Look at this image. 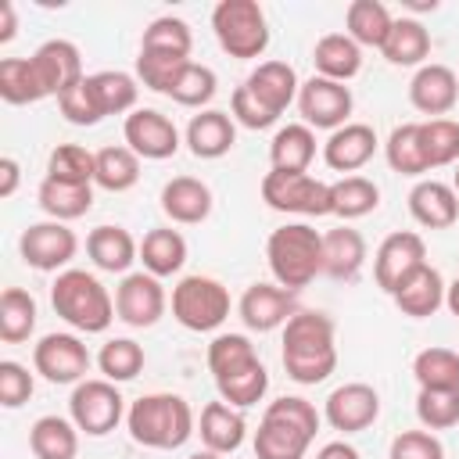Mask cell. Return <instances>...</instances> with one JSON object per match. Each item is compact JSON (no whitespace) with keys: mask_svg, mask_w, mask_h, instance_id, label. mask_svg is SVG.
I'll list each match as a JSON object with an SVG mask.
<instances>
[{"mask_svg":"<svg viewBox=\"0 0 459 459\" xmlns=\"http://www.w3.org/2000/svg\"><path fill=\"white\" fill-rule=\"evenodd\" d=\"M316 459H359V452L348 445V441H330L316 452Z\"/></svg>","mask_w":459,"mask_h":459,"instance_id":"cell-58","label":"cell"},{"mask_svg":"<svg viewBox=\"0 0 459 459\" xmlns=\"http://www.w3.org/2000/svg\"><path fill=\"white\" fill-rule=\"evenodd\" d=\"M18 251H22L25 265H32L39 273H57V269H65L75 258L79 240H75V233L65 222L47 219V222H32V226L22 230Z\"/></svg>","mask_w":459,"mask_h":459,"instance_id":"cell-10","label":"cell"},{"mask_svg":"<svg viewBox=\"0 0 459 459\" xmlns=\"http://www.w3.org/2000/svg\"><path fill=\"white\" fill-rule=\"evenodd\" d=\"M90 86H93V97L100 104L104 115H122V111H136V97H140V86L129 72H115V68H104V72H93L90 75Z\"/></svg>","mask_w":459,"mask_h":459,"instance_id":"cell-39","label":"cell"},{"mask_svg":"<svg viewBox=\"0 0 459 459\" xmlns=\"http://www.w3.org/2000/svg\"><path fill=\"white\" fill-rule=\"evenodd\" d=\"M57 108H61V115H65L72 126H97V122L104 118V111H100V104H97V97H93L90 75H86L82 82H75L72 90H65V93L57 97Z\"/></svg>","mask_w":459,"mask_h":459,"instance_id":"cell-52","label":"cell"},{"mask_svg":"<svg viewBox=\"0 0 459 459\" xmlns=\"http://www.w3.org/2000/svg\"><path fill=\"white\" fill-rule=\"evenodd\" d=\"M18 179H22V169L14 158H0V197H11L18 190Z\"/></svg>","mask_w":459,"mask_h":459,"instance_id":"cell-56","label":"cell"},{"mask_svg":"<svg viewBox=\"0 0 459 459\" xmlns=\"http://www.w3.org/2000/svg\"><path fill=\"white\" fill-rule=\"evenodd\" d=\"M39 208L54 219V222H72L79 215H86L93 208V186L86 183H61V179H43L39 183Z\"/></svg>","mask_w":459,"mask_h":459,"instance_id":"cell-34","label":"cell"},{"mask_svg":"<svg viewBox=\"0 0 459 459\" xmlns=\"http://www.w3.org/2000/svg\"><path fill=\"white\" fill-rule=\"evenodd\" d=\"M380 54L391 65H398V68H412V65L423 68V61L430 57V32L416 18H394V25L387 32V43L380 47Z\"/></svg>","mask_w":459,"mask_h":459,"instance_id":"cell-33","label":"cell"},{"mask_svg":"<svg viewBox=\"0 0 459 459\" xmlns=\"http://www.w3.org/2000/svg\"><path fill=\"white\" fill-rule=\"evenodd\" d=\"M420 147L427 169H441L459 161V122L455 118H427L420 122Z\"/></svg>","mask_w":459,"mask_h":459,"instance_id":"cell-43","label":"cell"},{"mask_svg":"<svg viewBox=\"0 0 459 459\" xmlns=\"http://www.w3.org/2000/svg\"><path fill=\"white\" fill-rule=\"evenodd\" d=\"M32 373L22 366V362H11V359H4L0 362V405L4 409H18V405H25L29 398H32Z\"/></svg>","mask_w":459,"mask_h":459,"instance_id":"cell-53","label":"cell"},{"mask_svg":"<svg viewBox=\"0 0 459 459\" xmlns=\"http://www.w3.org/2000/svg\"><path fill=\"white\" fill-rule=\"evenodd\" d=\"M230 115H233V118H237L244 129H269V126L280 118V115H273V111H269V108H265V104H262V100H258V97L247 90V82L233 90Z\"/></svg>","mask_w":459,"mask_h":459,"instance_id":"cell-55","label":"cell"},{"mask_svg":"<svg viewBox=\"0 0 459 459\" xmlns=\"http://www.w3.org/2000/svg\"><path fill=\"white\" fill-rule=\"evenodd\" d=\"M32 366L50 384H82L90 373V351L75 333H47L32 348Z\"/></svg>","mask_w":459,"mask_h":459,"instance_id":"cell-11","label":"cell"},{"mask_svg":"<svg viewBox=\"0 0 459 459\" xmlns=\"http://www.w3.org/2000/svg\"><path fill=\"white\" fill-rule=\"evenodd\" d=\"M312 65H316V75L348 82L362 72V47L348 32H330L312 47Z\"/></svg>","mask_w":459,"mask_h":459,"instance_id":"cell-26","label":"cell"},{"mask_svg":"<svg viewBox=\"0 0 459 459\" xmlns=\"http://www.w3.org/2000/svg\"><path fill=\"white\" fill-rule=\"evenodd\" d=\"M29 61H32V72L47 97H61L65 90H72L75 82L86 79L79 47L72 39H47L43 47H36V54Z\"/></svg>","mask_w":459,"mask_h":459,"instance_id":"cell-17","label":"cell"},{"mask_svg":"<svg viewBox=\"0 0 459 459\" xmlns=\"http://www.w3.org/2000/svg\"><path fill=\"white\" fill-rule=\"evenodd\" d=\"M333 319L326 312L298 308L283 326V369L298 384H323L337 369Z\"/></svg>","mask_w":459,"mask_h":459,"instance_id":"cell-1","label":"cell"},{"mask_svg":"<svg viewBox=\"0 0 459 459\" xmlns=\"http://www.w3.org/2000/svg\"><path fill=\"white\" fill-rule=\"evenodd\" d=\"M93 172H97V154L86 151L82 143H57L47 158V176L61 179V183H86L93 186Z\"/></svg>","mask_w":459,"mask_h":459,"instance_id":"cell-44","label":"cell"},{"mask_svg":"<svg viewBox=\"0 0 459 459\" xmlns=\"http://www.w3.org/2000/svg\"><path fill=\"white\" fill-rule=\"evenodd\" d=\"M344 25H348V36L359 47H377L380 50L387 43V32H391L394 18L380 0H351L348 11H344Z\"/></svg>","mask_w":459,"mask_h":459,"instance_id":"cell-35","label":"cell"},{"mask_svg":"<svg viewBox=\"0 0 459 459\" xmlns=\"http://www.w3.org/2000/svg\"><path fill=\"white\" fill-rule=\"evenodd\" d=\"M452 190L459 194V169H455V179H452Z\"/></svg>","mask_w":459,"mask_h":459,"instance_id":"cell-61","label":"cell"},{"mask_svg":"<svg viewBox=\"0 0 459 459\" xmlns=\"http://www.w3.org/2000/svg\"><path fill=\"white\" fill-rule=\"evenodd\" d=\"M97 366H100L104 380L126 384V380H133V377L143 369V348H140L133 337H115V341H108V344L100 348Z\"/></svg>","mask_w":459,"mask_h":459,"instance_id":"cell-46","label":"cell"},{"mask_svg":"<svg viewBox=\"0 0 459 459\" xmlns=\"http://www.w3.org/2000/svg\"><path fill=\"white\" fill-rule=\"evenodd\" d=\"M161 212L179 226H197L212 215V190L194 176H176L161 186Z\"/></svg>","mask_w":459,"mask_h":459,"instance_id":"cell-22","label":"cell"},{"mask_svg":"<svg viewBox=\"0 0 459 459\" xmlns=\"http://www.w3.org/2000/svg\"><path fill=\"white\" fill-rule=\"evenodd\" d=\"M14 32H18V14H14V4L4 0L0 4V43H11Z\"/></svg>","mask_w":459,"mask_h":459,"instance_id":"cell-57","label":"cell"},{"mask_svg":"<svg viewBox=\"0 0 459 459\" xmlns=\"http://www.w3.org/2000/svg\"><path fill=\"white\" fill-rule=\"evenodd\" d=\"M126 427H129L136 445L172 452V448L186 445V437L194 434V409L183 394L154 391V394H143L129 405Z\"/></svg>","mask_w":459,"mask_h":459,"instance_id":"cell-3","label":"cell"},{"mask_svg":"<svg viewBox=\"0 0 459 459\" xmlns=\"http://www.w3.org/2000/svg\"><path fill=\"white\" fill-rule=\"evenodd\" d=\"M262 201L273 212H290V215H333V197L330 183L308 176V172H265L262 179Z\"/></svg>","mask_w":459,"mask_h":459,"instance_id":"cell-8","label":"cell"},{"mask_svg":"<svg viewBox=\"0 0 459 459\" xmlns=\"http://www.w3.org/2000/svg\"><path fill=\"white\" fill-rule=\"evenodd\" d=\"M319 412L308 398L283 394L269 402L258 430H255V459H305L316 441Z\"/></svg>","mask_w":459,"mask_h":459,"instance_id":"cell-2","label":"cell"},{"mask_svg":"<svg viewBox=\"0 0 459 459\" xmlns=\"http://www.w3.org/2000/svg\"><path fill=\"white\" fill-rule=\"evenodd\" d=\"M265 258L280 287L301 290L323 273V233H316L308 222H287L269 233Z\"/></svg>","mask_w":459,"mask_h":459,"instance_id":"cell-5","label":"cell"},{"mask_svg":"<svg viewBox=\"0 0 459 459\" xmlns=\"http://www.w3.org/2000/svg\"><path fill=\"white\" fill-rule=\"evenodd\" d=\"M384 154H387V165L402 176H423L430 172L427 169V158H423V147H420V122H402L391 129L387 143H384Z\"/></svg>","mask_w":459,"mask_h":459,"instance_id":"cell-42","label":"cell"},{"mask_svg":"<svg viewBox=\"0 0 459 459\" xmlns=\"http://www.w3.org/2000/svg\"><path fill=\"white\" fill-rule=\"evenodd\" d=\"M172 316L194 333L219 330L230 316V290L215 276H183L172 287Z\"/></svg>","mask_w":459,"mask_h":459,"instance_id":"cell-7","label":"cell"},{"mask_svg":"<svg viewBox=\"0 0 459 459\" xmlns=\"http://www.w3.org/2000/svg\"><path fill=\"white\" fill-rule=\"evenodd\" d=\"M330 197H333V215L337 219H362L380 204V186L366 176H344L337 183H330Z\"/></svg>","mask_w":459,"mask_h":459,"instance_id":"cell-38","label":"cell"},{"mask_svg":"<svg viewBox=\"0 0 459 459\" xmlns=\"http://www.w3.org/2000/svg\"><path fill=\"white\" fill-rule=\"evenodd\" d=\"M420 265H427V244L420 233L412 230H398L391 237H384V244L377 247V258H373V276H377V287L394 294L402 287L405 276H412Z\"/></svg>","mask_w":459,"mask_h":459,"instance_id":"cell-14","label":"cell"},{"mask_svg":"<svg viewBox=\"0 0 459 459\" xmlns=\"http://www.w3.org/2000/svg\"><path fill=\"white\" fill-rule=\"evenodd\" d=\"M445 280H441V273L427 262V265H420L412 276H405L402 280V287L391 294L394 298V305L402 308V316H412V319H427V316H434L441 305H445Z\"/></svg>","mask_w":459,"mask_h":459,"instance_id":"cell-23","label":"cell"},{"mask_svg":"<svg viewBox=\"0 0 459 459\" xmlns=\"http://www.w3.org/2000/svg\"><path fill=\"white\" fill-rule=\"evenodd\" d=\"M247 90L273 111V115H283L290 108V100H298V75L287 61H262L251 75H247Z\"/></svg>","mask_w":459,"mask_h":459,"instance_id":"cell-27","label":"cell"},{"mask_svg":"<svg viewBox=\"0 0 459 459\" xmlns=\"http://www.w3.org/2000/svg\"><path fill=\"white\" fill-rule=\"evenodd\" d=\"M233 143H237V126H233V115H226V111L208 108V111L194 115L186 126V147L194 158H204V161L222 158Z\"/></svg>","mask_w":459,"mask_h":459,"instance_id":"cell-25","label":"cell"},{"mask_svg":"<svg viewBox=\"0 0 459 459\" xmlns=\"http://www.w3.org/2000/svg\"><path fill=\"white\" fill-rule=\"evenodd\" d=\"M169 97L183 108H201L215 97V72L208 65H197V61H186V68L176 75Z\"/></svg>","mask_w":459,"mask_h":459,"instance_id":"cell-50","label":"cell"},{"mask_svg":"<svg viewBox=\"0 0 459 459\" xmlns=\"http://www.w3.org/2000/svg\"><path fill=\"white\" fill-rule=\"evenodd\" d=\"M0 97L7 104H36L47 97L29 57H4L0 61Z\"/></svg>","mask_w":459,"mask_h":459,"instance_id":"cell-45","label":"cell"},{"mask_svg":"<svg viewBox=\"0 0 459 459\" xmlns=\"http://www.w3.org/2000/svg\"><path fill=\"white\" fill-rule=\"evenodd\" d=\"M387 459H445V448L430 430H402L391 441Z\"/></svg>","mask_w":459,"mask_h":459,"instance_id":"cell-54","label":"cell"},{"mask_svg":"<svg viewBox=\"0 0 459 459\" xmlns=\"http://www.w3.org/2000/svg\"><path fill=\"white\" fill-rule=\"evenodd\" d=\"M409 100H412L416 111L434 115V118H445V115L455 108V100H459V75H455L448 65L430 61V65H423V68L412 75V82H409Z\"/></svg>","mask_w":459,"mask_h":459,"instance_id":"cell-19","label":"cell"},{"mask_svg":"<svg viewBox=\"0 0 459 459\" xmlns=\"http://www.w3.org/2000/svg\"><path fill=\"white\" fill-rule=\"evenodd\" d=\"M312 158H316V133L305 122H287L283 129H276L269 143V161L276 172H308Z\"/></svg>","mask_w":459,"mask_h":459,"instance_id":"cell-30","label":"cell"},{"mask_svg":"<svg viewBox=\"0 0 459 459\" xmlns=\"http://www.w3.org/2000/svg\"><path fill=\"white\" fill-rule=\"evenodd\" d=\"M190 47H194L190 25L183 18H172V14L154 18L140 39V50H161V54H179V57H190Z\"/></svg>","mask_w":459,"mask_h":459,"instance_id":"cell-47","label":"cell"},{"mask_svg":"<svg viewBox=\"0 0 459 459\" xmlns=\"http://www.w3.org/2000/svg\"><path fill=\"white\" fill-rule=\"evenodd\" d=\"M122 133H126V147L136 158H147V161H165L179 151V129L172 126L169 115H161L154 108L129 111Z\"/></svg>","mask_w":459,"mask_h":459,"instance_id":"cell-13","label":"cell"},{"mask_svg":"<svg viewBox=\"0 0 459 459\" xmlns=\"http://www.w3.org/2000/svg\"><path fill=\"white\" fill-rule=\"evenodd\" d=\"M140 262H143V273L151 276H172L183 269L186 262V240L179 230H169V226H158L151 233H143L140 240Z\"/></svg>","mask_w":459,"mask_h":459,"instance_id":"cell-31","label":"cell"},{"mask_svg":"<svg viewBox=\"0 0 459 459\" xmlns=\"http://www.w3.org/2000/svg\"><path fill=\"white\" fill-rule=\"evenodd\" d=\"M165 287L158 276L151 273H126L118 290H115V316L126 323V326H154L161 316H165Z\"/></svg>","mask_w":459,"mask_h":459,"instance_id":"cell-15","label":"cell"},{"mask_svg":"<svg viewBox=\"0 0 459 459\" xmlns=\"http://www.w3.org/2000/svg\"><path fill=\"white\" fill-rule=\"evenodd\" d=\"M197 434L204 441L208 452H219V455H230L244 445V434H247V423L240 416V409H233L230 402H208L201 409V423H197Z\"/></svg>","mask_w":459,"mask_h":459,"instance_id":"cell-24","label":"cell"},{"mask_svg":"<svg viewBox=\"0 0 459 459\" xmlns=\"http://www.w3.org/2000/svg\"><path fill=\"white\" fill-rule=\"evenodd\" d=\"M255 362H258V351L244 333H219L208 344V369H212L215 384L233 377V373H240V369H247V366H255Z\"/></svg>","mask_w":459,"mask_h":459,"instance_id":"cell-41","label":"cell"},{"mask_svg":"<svg viewBox=\"0 0 459 459\" xmlns=\"http://www.w3.org/2000/svg\"><path fill=\"white\" fill-rule=\"evenodd\" d=\"M36 330V298L22 287H7L0 294V341L22 344Z\"/></svg>","mask_w":459,"mask_h":459,"instance_id":"cell-37","label":"cell"},{"mask_svg":"<svg viewBox=\"0 0 459 459\" xmlns=\"http://www.w3.org/2000/svg\"><path fill=\"white\" fill-rule=\"evenodd\" d=\"M323 416L333 430L341 434H359L366 427L377 423L380 416V394L362 384V380H351V384H341L326 394V405H323Z\"/></svg>","mask_w":459,"mask_h":459,"instance_id":"cell-16","label":"cell"},{"mask_svg":"<svg viewBox=\"0 0 459 459\" xmlns=\"http://www.w3.org/2000/svg\"><path fill=\"white\" fill-rule=\"evenodd\" d=\"M212 29L219 47L237 61L262 57L269 47V22L258 0H219L212 11Z\"/></svg>","mask_w":459,"mask_h":459,"instance_id":"cell-6","label":"cell"},{"mask_svg":"<svg viewBox=\"0 0 459 459\" xmlns=\"http://www.w3.org/2000/svg\"><path fill=\"white\" fill-rule=\"evenodd\" d=\"M409 212L427 230H448L459 219V194L441 179H420L409 190Z\"/></svg>","mask_w":459,"mask_h":459,"instance_id":"cell-21","label":"cell"},{"mask_svg":"<svg viewBox=\"0 0 459 459\" xmlns=\"http://www.w3.org/2000/svg\"><path fill=\"white\" fill-rule=\"evenodd\" d=\"M136 179H140V158H136L129 147H100V151H97L93 183H97L100 190L122 194V190L136 186Z\"/></svg>","mask_w":459,"mask_h":459,"instance_id":"cell-40","label":"cell"},{"mask_svg":"<svg viewBox=\"0 0 459 459\" xmlns=\"http://www.w3.org/2000/svg\"><path fill=\"white\" fill-rule=\"evenodd\" d=\"M237 308H240V319L247 330L269 333L276 326H287V319L298 312V301H294V290H287L280 283H251Z\"/></svg>","mask_w":459,"mask_h":459,"instance_id":"cell-18","label":"cell"},{"mask_svg":"<svg viewBox=\"0 0 459 459\" xmlns=\"http://www.w3.org/2000/svg\"><path fill=\"white\" fill-rule=\"evenodd\" d=\"M416 416L427 430H448L459 423V391H420Z\"/></svg>","mask_w":459,"mask_h":459,"instance_id":"cell-51","label":"cell"},{"mask_svg":"<svg viewBox=\"0 0 459 459\" xmlns=\"http://www.w3.org/2000/svg\"><path fill=\"white\" fill-rule=\"evenodd\" d=\"M445 305H448V312H452V316H459V276L445 287Z\"/></svg>","mask_w":459,"mask_h":459,"instance_id":"cell-59","label":"cell"},{"mask_svg":"<svg viewBox=\"0 0 459 459\" xmlns=\"http://www.w3.org/2000/svg\"><path fill=\"white\" fill-rule=\"evenodd\" d=\"M215 387H219V398H222V402H230L233 409H247V405L262 402V394L269 391V373H265V366H262V359H258L255 366H247V369H240V373H233V377H226V380H219Z\"/></svg>","mask_w":459,"mask_h":459,"instance_id":"cell-48","label":"cell"},{"mask_svg":"<svg viewBox=\"0 0 459 459\" xmlns=\"http://www.w3.org/2000/svg\"><path fill=\"white\" fill-rule=\"evenodd\" d=\"M366 262V240L351 226H337L323 233V273L330 280H355Z\"/></svg>","mask_w":459,"mask_h":459,"instance_id":"cell-29","label":"cell"},{"mask_svg":"<svg viewBox=\"0 0 459 459\" xmlns=\"http://www.w3.org/2000/svg\"><path fill=\"white\" fill-rule=\"evenodd\" d=\"M50 305L72 330H82V333H104L115 319V301L108 287L86 269L57 273L50 287Z\"/></svg>","mask_w":459,"mask_h":459,"instance_id":"cell-4","label":"cell"},{"mask_svg":"<svg viewBox=\"0 0 459 459\" xmlns=\"http://www.w3.org/2000/svg\"><path fill=\"white\" fill-rule=\"evenodd\" d=\"M86 255L104 273H126L140 258V244L126 226H97L86 237Z\"/></svg>","mask_w":459,"mask_h":459,"instance_id":"cell-28","label":"cell"},{"mask_svg":"<svg viewBox=\"0 0 459 459\" xmlns=\"http://www.w3.org/2000/svg\"><path fill=\"white\" fill-rule=\"evenodd\" d=\"M186 61H190V57H179V54L140 50V57H136V79H140L147 90H154V93H165V97H169V90H172L176 75L186 68Z\"/></svg>","mask_w":459,"mask_h":459,"instance_id":"cell-49","label":"cell"},{"mask_svg":"<svg viewBox=\"0 0 459 459\" xmlns=\"http://www.w3.org/2000/svg\"><path fill=\"white\" fill-rule=\"evenodd\" d=\"M298 111L308 129H341L351 115V90L344 82L312 75L298 90Z\"/></svg>","mask_w":459,"mask_h":459,"instance_id":"cell-12","label":"cell"},{"mask_svg":"<svg viewBox=\"0 0 459 459\" xmlns=\"http://www.w3.org/2000/svg\"><path fill=\"white\" fill-rule=\"evenodd\" d=\"M68 412L82 434L104 437L122 423L126 398L118 394V387L111 380H82V384H75V391L68 398Z\"/></svg>","mask_w":459,"mask_h":459,"instance_id":"cell-9","label":"cell"},{"mask_svg":"<svg viewBox=\"0 0 459 459\" xmlns=\"http://www.w3.org/2000/svg\"><path fill=\"white\" fill-rule=\"evenodd\" d=\"M373 154H377V133L366 122H348L333 129L330 140L323 143V161L333 172H359Z\"/></svg>","mask_w":459,"mask_h":459,"instance_id":"cell-20","label":"cell"},{"mask_svg":"<svg viewBox=\"0 0 459 459\" xmlns=\"http://www.w3.org/2000/svg\"><path fill=\"white\" fill-rule=\"evenodd\" d=\"M186 459H222V455H219V452H208V448H204V452H194V455H186Z\"/></svg>","mask_w":459,"mask_h":459,"instance_id":"cell-60","label":"cell"},{"mask_svg":"<svg viewBox=\"0 0 459 459\" xmlns=\"http://www.w3.org/2000/svg\"><path fill=\"white\" fill-rule=\"evenodd\" d=\"M412 377L420 391H459V351L423 348L412 359Z\"/></svg>","mask_w":459,"mask_h":459,"instance_id":"cell-36","label":"cell"},{"mask_svg":"<svg viewBox=\"0 0 459 459\" xmlns=\"http://www.w3.org/2000/svg\"><path fill=\"white\" fill-rule=\"evenodd\" d=\"M29 448L36 459H75L79 427L65 416H39L29 427Z\"/></svg>","mask_w":459,"mask_h":459,"instance_id":"cell-32","label":"cell"}]
</instances>
